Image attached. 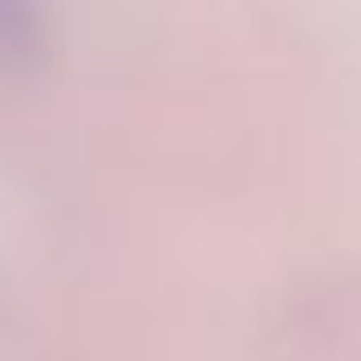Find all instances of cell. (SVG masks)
<instances>
[{
  "instance_id": "1",
  "label": "cell",
  "mask_w": 361,
  "mask_h": 361,
  "mask_svg": "<svg viewBox=\"0 0 361 361\" xmlns=\"http://www.w3.org/2000/svg\"><path fill=\"white\" fill-rule=\"evenodd\" d=\"M45 40V0H0V65H30Z\"/></svg>"
}]
</instances>
